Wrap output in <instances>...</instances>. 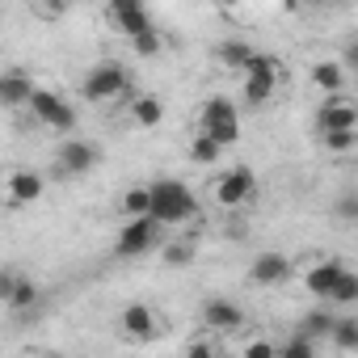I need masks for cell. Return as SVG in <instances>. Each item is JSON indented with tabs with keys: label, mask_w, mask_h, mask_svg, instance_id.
<instances>
[{
	"label": "cell",
	"mask_w": 358,
	"mask_h": 358,
	"mask_svg": "<svg viewBox=\"0 0 358 358\" xmlns=\"http://www.w3.org/2000/svg\"><path fill=\"white\" fill-rule=\"evenodd\" d=\"M194 211H199V199H194V190L186 182H177V177H160V182L152 186V220L160 228L186 224Z\"/></svg>",
	"instance_id": "obj_1"
},
{
	"label": "cell",
	"mask_w": 358,
	"mask_h": 358,
	"mask_svg": "<svg viewBox=\"0 0 358 358\" xmlns=\"http://www.w3.org/2000/svg\"><path fill=\"white\" fill-rule=\"evenodd\" d=\"M80 93H85V101H110V97L127 93V68H122V64H114V59H106V64L89 68V76H85Z\"/></svg>",
	"instance_id": "obj_2"
},
{
	"label": "cell",
	"mask_w": 358,
	"mask_h": 358,
	"mask_svg": "<svg viewBox=\"0 0 358 358\" xmlns=\"http://www.w3.org/2000/svg\"><path fill=\"white\" fill-rule=\"evenodd\" d=\"M253 190H257V177H253V169H245V164H236V169H228L220 182H215V203L220 207H245L249 199H253Z\"/></svg>",
	"instance_id": "obj_3"
},
{
	"label": "cell",
	"mask_w": 358,
	"mask_h": 358,
	"mask_svg": "<svg viewBox=\"0 0 358 358\" xmlns=\"http://www.w3.org/2000/svg\"><path fill=\"white\" fill-rule=\"evenodd\" d=\"M30 110H34V118H38L43 127H55V131H72V127H76V110H72L59 93H51V89H34Z\"/></svg>",
	"instance_id": "obj_4"
},
{
	"label": "cell",
	"mask_w": 358,
	"mask_h": 358,
	"mask_svg": "<svg viewBox=\"0 0 358 358\" xmlns=\"http://www.w3.org/2000/svg\"><path fill=\"white\" fill-rule=\"evenodd\" d=\"M156 236H160V224L148 215V220H127L122 228H118V241H114V249H118V257H139V253H148L152 245H156Z\"/></svg>",
	"instance_id": "obj_5"
},
{
	"label": "cell",
	"mask_w": 358,
	"mask_h": 358,
	"mask_svg": "<svg viewBox=\"0 0 358 358\" xmlns=\"http://www.w3.org/2000/svg\"><path fill=\"white\" fill-rule=\"evenodd\" d=\"M320 135H337V131H358V106H350L345 97H329L316 114Z\"/></svg>",
	"instance_id": "obj_6"
},
{
	"label": "cell",
	"mask_w": 358,
	"mask_h": 358,
	"mask_svg": "<svg viewBox=\"0 0 358 358\" xmlns=\"http://www.w3.org/2000/svg\"><path fill=\"white\" fill-rule=\"evenodd\" d=\"M203 324H207L211 333H236V329L245 324V312H241V303H232V299H207V303H203Z\"/></svg>",
	"instance_id": "obj_7"
},
{
	"label": "cell",
	"mask_w": 358,
	"mask_h": 358,
	"mask_svg": "<svg viewBox=\"0 0 358 358\" xmlns=\"http://www.w3.org/2000/svg\"><path fill=\"white\" fill-rule=\"evenodd\" d=\"M110 17L118 22V30L127 34V38H143V34H152L156 26H152V17H148V9L143 5H135V0H118V5H110Z\"/></svg>",
	"instance_id": "obj_8"
},
{
	"label": "cell",
	"mask_w": 358,
	"mask_h": 358,
	"mask_svg": "<svg viewBox=\"0 0 358 358\" xmlns=\"http://www.w3.org/2000/svg\"><path fill=\"white\" fill-rule=\"evenodd\" d=\"M5 190H9V203H13V207L38 203V199H43V177H38L34 169H13L9 182H5Z\"/></svg>",
	"instance_id": "obj_9"
},
{
	"label": "cell",
	"mask_w": 358,
	"mask_h": 358,
	"mask_svg": "<svg viewBox=\"0 0 358 358\" xmlns=\"http://www.w3.org/2000/svg\"><path fill=\"white\" fill-rule=\"evenodd\" d=\"M249 278L257 287H274V282H287L291 278V262L282 253H257L253 266H249Z\"/></svg>",
	"instance_id": "obj_10"
},
{
	"label": "cell",
	"mask_w": 358,
	"mask_h": 358,
	"mask_svg": "<svg viewBox=\"0 0 358 358\" xmlns=\"http://www.w3.org/2000/svg\"><path fill=\"white\" fill-rule=\"evenodd\" d=\"M122 333L131 341H152L156 337V312L148 303H127L122 308Z\"/></svg>",
	"instance_id": "obj_11"
},
{
	"label": "cell",
	"mask_w": 358,
	"mask_h": 358,
	"mask_svg": "<svg viewBox=\"0 0 358 358\" xmlns=\"http://www.w3.org/2000/svg\"><path fill=\"white\" fill-rule=\"evenodd\" d=\"M93 164H97V148H93V143H85V139H68V143L59 148V169H64V173L80 177V173H89Z\"/></svg>",
	"instance_id": "obj_12"
},
{
	"label": "cell",
	"mask_w": 358,
	"mask_h": 358,
	"mask_svg": "<svg viewBox=\"0 0 358 358\" xmlns=\"http://www.w3.org/2000/svg\"><path fill=\"white\" fill-rule=\"evenodd\" d=\"M34 80L26 76V72H5V76H0V101H5V106H30V97H34Z\"/></svg>",
	"instance_id": "obj_13"
},
{
	"label": "cell",
	"mask_w": 358,
	"mask_h": 358,
	"mask_svg": "<svg viewBox=\"0 0 358 358\" xmlns=\"http://www.w3.org/2000/svg\"><path fill=\"white\" fill-rule=\"evenodd\" d=\"M312 80H316L320 93L341 97V93H345V64H337V59H320V64L312 68Z\"/></svg>",
	"instance_id": "obj_14"
},
{
	"label": "cell",
	"mask_w": 358,
	"mask_h": 358,
	"mask_svg": "<svg viewBox=\"0 0 358 358\" xmlns=\"http://www.w3.org/2000/svg\"><path fill=\"white\" fill-rule=\"evenodd\" d=\"M341 274H345V266H341V262H320V266H312V270H308V291H312V295H320V299H329Z\"/></svg>",
	"instance_id": "obj_15"
},
{
	"label": "cell",
	"mask_w": 358,
	"mask_h": 358,
	"mask_svg": "<svg viewBox=\"0 0 358 358\" xmlns=\"http://www.w3.org/2000/svg\"><path fill=\"white\" fill-rule=\"evenodd\" d=\"M228 122H241L236 118V101L232 97H207V106H203V131L207 127H228Z\"/></svg>",
	"instance_id": "obj_16"
},
{
	"label": "cell",
	"mask_w": 358,
	"mask_h": 358,
	"mask_svg": "<svg viewBox=\"0 0 358 358\" xmlns=\"http://www.w3.org/2000/svg\"><path fill=\"white\" fill-rule=\"evenodd\" d=\"M118 207H122L127 220H148L152 215V186H131Z\"/></svg>",
	"instance_id": "obj_17"
},
{
	"label": "cell",
	"mask_w": 358,
	"mask_h": 358,
	"mask_svg": "<svg viewBox=\"0 0 358 358\" xmlns=\"http://www.w3.org/2000/svg\"><path fill=\"white\" fill-rule=\"evenodd\" d=\"M333 324H337V316H333V312H324V308H312V312L303 316L299 333H303L308 341H316V337H333Z\"/></svg>",
	"instance_id": "obj_18"
},
{
	"label": "cell",
	"mask_w": 358,
	"mask_h": 358,
	"mask_svg": "<svg viewBox=\"0 0 358 358\" xmlns=\"http://www.w3.org/2000/svg\"><path fill=\"white\" fill-rule=\"evenodd\" d=\"M131 118H135L139 127H156V122L164 118V106H160V97H152V93L135 97V101H131Z\"/></svg>",
	"instance_id": "obj_19"
},
{
	"label": "cell",
	"mask_w": 358,
	"mask_h": 358,
	"mask_svg": "<svg viewBox=\"0 0 358 358\" xmlns=\"http://www.w3.org/2000/svg\"><path fill=\"white\" fill-rule=\"evenodd\" d=\"M253 55H257V51H253L249 43H241V38H228V43L220 47V59H224L228 68H241V72L253 64Z\"/></svg>",
	"instance_id": "obj_20"
},
{
	"label": "cell",
	"mask_w": 358,
	"mask_h": 358,
	"mask_svg": "<svg viewBox=\"0 0 358 358\" xmlns=\"http://www.w3.org/2000/svg\"><path fill=\"white\" fill-rule=\"evenodd\" d=\"M245 80H270V85H278V59L274 55H253V64L245 68Z\"/></svg>",
	"instance_id": "obj_21"
},
{
	"label": "cell",
	"mask_w": 358,
	"mask_h": 358,
	"mask_svg": "<svg viewBox=\"0 0 358 358\" xmlns=\"http://www.w3.org/2000/svg\"><path fill=\"white\" fill-rule=\"evenodd\" d=\"M220 152H224V148H220L211 135H203V131H199V135H194V143H190V160H194V164H215V160H220Z\"/></svg>",
	"instance_id": "obj_22"
},
{
	"label": "cell",
	"mask_w": 358,
	"mask_h": 358,
	"mask_svg": "<svg viewBox=\"0 0 358 358\" xmlns=\"http://www.w3.org/2000/svg\"><path fill=\"white\" fill-rule=\"evenodd\" d=\"M333 341H337V350H358V320L354 316H337Z\"/></svg>",
	"instance_id": "obj_23"
},
{
	"label": "cell",
	"mask_w": 358,
	"mask_h": 358,
	"mask_svg": "<svg viewBox=\"0 0 358 358\" xmlns=\"http://www.w3.org/2000/svg\"><path fill=\"white\" fill-rule=\"evenodd\" d=\"M329 303H358V274H354V270H345V274L337 278V287H333Z\"/></svg>",
	"instance_id": "obj_24"
},
{
	"label": "cell",
	"mask_w": 358,
	"mask_h": 358,
	"mask_svg": "<svg viewBox=\"0 0 358 358\" xmlns=\"http://www.w3.org/2000/svg\"><path fill=\"white\" fill-rule=\"evenodd\" d=\"M34 299H38L34 282H30V278H17V282H13V295H9V308L26 312V308H34Z\"/></svg>",
	"instance_id": "obj_25"
},
{
	"label": "cell",
	"mask_w": 358,
	"mask_h": 358,
	"mask_svg": "<svg viewBox=\"0 0 358 358\" xmlns=\"http://www.w3.org/2000/svg\"><path fill=\"white\" fill-rule=\"evenodd\" d=\"M274 89H278V85H270V80H245V101H249V106H266V101L274 97Z\"/></svg>",
	"instance_id": "obj_26"
},
{
	"label": "cell",
	"mask_w": 358,
	"mask_h": 358,
	"mask_svg": "<svg viewBox=\"0 0 358 358\" xmlns=\"http://www.w3.org/2000/svg\"><path fill=\"white\" fill-rule=\"evenodd\" d=\"M278 358H316V345H312L303 333H295V337L282 345V354H278Z\"/></svg>",
	"instance_id": "obj_27"
},
{
	"label": "cell",
	"mask_w": 358,
	"mask_h": 358,
	"mask_svg": "<svg viewBox=\"0 0 358 358\" xmlns=\"http://www.w3.org/2000/svg\"><path fill=\"white\" fill-rule=\"evenodd\" d=\"M190 257H194V249H190L186 241H169V245H164V262H169V266H186Z\"/></svg>",
	"instance_id": "obj_28"
},
{
	"label": "cell",
	"mask_w": 358,
	"mask_h": 358,
	"mask_svg": "<svg viewBox=\"0 0 358 358\" xmlns=\"http://www.w3.org/2000/svg\"><path fill=\"white\" fill-rule=\"evenodd\" d=\"M203 135H211V139H215L220 148H232V143L241 139V122H228V127H207Z\"/></svg>",
	"instance_id": "obj_29"
},
{
	"label": "cell",
	"mask_w": 358,
	"mask_h": 358,
	"mask_svg": "<svg viewBox=\"0 0 358 358\" xmlns=\"http://www.w3.org/2000/svg\"><path fill=\"white\" fill-rule=\"evenodd\" d=\"M278 354H282V350H278L274 341L257 337V341H249V345H245V354H241V358H278Z\"/></svg>",
	"instance_id": "obj_30"
},
{
	"label": "cell",
	"mask_w": 358,
	"mask_h": 358,
	"mask_svg": "<svg viewBox=\"0 0 358 358\" xmlns=\"http://www.w3.org/2000/svg\"><path fill=\"white\" fill-rule=\"evenodd\" d=\"M358 143V131H337V135H324V148L329 152H345V148H354Z\"/></svg>",
	"instance_id": "obj_31"
},
{
	"label": "cell",
	"mask_w": 358,
	"mask_h": 358,
	"mask_svg": "<svg viewBox=\"0 0 358 358\" xmlns=\"http://www.w3.org/2000/svg\"><path fill=\"white\" fill-rule=\"evenodd\" d=\"M131 47H135V55H143V59H148V55H156V51H160V34L152 30V34H143V38H131Z\"/></svg>",
	"instance_id": "obj_32"
},
{
	"label": "cell",
	"mask_w": 358,
	"mask_h": 358,
	"mask_svg": "<svg viewBox=\"0 0 358 358\" xmlns=\"http://www.w3.org/2000/svg\"><path fill=\"white\" fill-rule=\"evenodd\" d=\"M337 215L350 220V224H358V194H345V199L337 203Z\"/></svg>",
	"instance_id": "obj_33"
},
{
	"label": "cell",
	"mask_w": 358,
	"mask_h": 358,
	"mask_svg": "<svg viewBox=\"0 0 358 358\" xmlns=\"http://www.w3.org/2000/svg\"><path fill=\"white\" fill-rule=\"evenodd\" d=\"M186 358H215V350H211L207 341H194V345L186 350Z\"/></svg>",
	"instance_id": "obj_34"
},
{
	"label": "cell",
	"mask_w": 358,
	"mask_h": 358,
	"mask_svg": "<svg viewBox=\"0 0 358 358\" xmlns=\"http://www.w3.org/2000/svg\"><path fill=\"white\" fill-rule=\"evenodd\" d=\"M34 13H38V17H59V9H55V5H34Z\"/></svg>",
	"instance_id": "obj_35"
},
{
	"label": "cell",
	"mask_w": 358,
	"mask_h": 358,
	"mask_svg": "<svg viewBox=\"0 0 358 358\" xmlns=\"http://www.w3.org/2000/svg\"><path fill=\"white\" fill-rule=\"evenodd\" d=\"M345 68H358V43H350V51H345Z\"/></svg>",
	"instance_id": "obj_36"
}]
</instances>
